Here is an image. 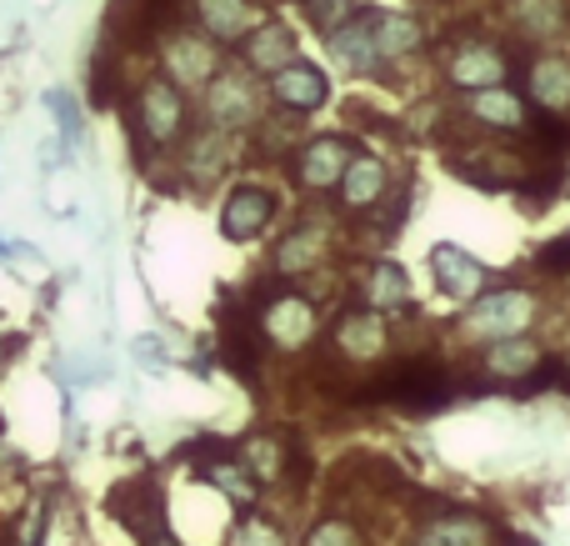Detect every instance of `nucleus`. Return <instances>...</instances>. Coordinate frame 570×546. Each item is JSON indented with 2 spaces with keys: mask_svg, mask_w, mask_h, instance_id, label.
<instances>
[{
  "mask_svg": "<svg viewBox=\"0 0 570 546\" xmlns=\"http://www.w3.org/2000/svg\"><path fill=\"white\" fill-rule=\"evenodd\" d=\"M455 391H461V381L435 357H411V361H395V367L365 377L361 387L351 391V401H395V407H411V411H435V407H445Z\"/></svg>",
  "mask_w": 570,
  "mask_h": 546,
  "instance_id": "nucleus-1",
  "label": "nucleus"
},
{
  "mask_svg": "<svg viewBox=\"0 0 570 546\" xmlns=\"http://www.w3.org/2000/svg\"><path fill=\"white\" fill-rule=\"evenodd\" d=\"M180 130H186V90L170 76H150L146 86L136 90V136L146 140L150 150H170L180 140Z\"/></svg>",
  "mask_w": 570,
  "mask_h": 546,
  "instance_id": "nucleus-2",
  "label": "nucleus"
},
{
  "mask_svg": "<svg viewBox=\"0 0 570 546\" xmlns=\"http://www.w3.org/2000/svg\"><path fill=\"white\" fill-rule=\"evenodd\" d=\"M110 517L120 521V527L130 532V537H140L146 546H166V507H160V491L150 477H130L120 481L116 491H110Z\"/></svg>",
  "mask_w": 570,
  "mask_h": 546,
  "instance_id": "nucleus-3",
  "label": "nucleus"
},
{
  "mask_svg": "<svg viewBox=\"0 0 570 546\" xmlns=\"http://www.w3.org/2000/svg\"><path fill=\"white\" fill-rule=\"evenodd\" d=\"M240 467L250 471V481L261 487H276V481H305L311 467H305V451H295L291 437L281 431H256V437L240 441Z\"/></svg>",
  "mask_w": 570,
  "mask_h": 546,
  "instance_id": "nucleus-4",
  "label": "nucleus"
},
{
  "mask_svg": "<svg viewBox=\"0 0 570 546\" xmlns=\"http://www.w3.org/2000/svg\"><path fill=\"white\" fill-rule=\"evenodd\" d=\"M256 326L271 347L281 351H301L315 337V301H305L301 291H271L266 306H256Z\"/></svg>",
  "mask_w": 570,
  "mask_h": 546,
  "instance_id": "nucleus-5",
  "label": "nucleus"
},
{
  "mask_svg": "<svg viewBox=\"0 0 570 546\" xmlns=\"http://www.w3.org/2000/svg\"><path fill=\"white\" fill-rule=\"evenodd\" d=\"M385 351H391V331H385L381 311H345V316H335L331 357L341 367H371Z\"/></svg>",
  "mask_w": 570,
  "mask_h": 546,
  "instance_id": "nucleus-6",
  "label": "nucleus"
},
{
  "mask_svg": "<svg viewBox=\"0 0 570 546\" xmlns=\"http://www.w3.org/2000/svg\"><path fill=\"white\" fill-rule=\"evenodd\" d=\"M206 86H210L206 110L220 130H240V126H256L261 120V106H266V100H261V86L250 70H216Z\"/></svg>",
  "mask_w": 570,
  "mask_h": 546,
  "instance_id": "nucleus-7",
  "label": "nucleus"
},
{
  "mask_svg": "<svg viewBox=\"0 0 570 546\" xmlns=\"http://www.w3.org/2000/svg\"><path fill=\"white\" fill-rule=\"evenodd\" d=\"M505 70H511L505 66V50L491 46V40H481V36H465L445 50V76H451V86H461V90L501 86Z\"/></svg>",
  "mask_w": 570,
  "mask_h": 546,
  "instance_id": "nucleus-8",
  "label": "nucleus"
},
{
  "mask_svg": "<svg viewBox=\"0 0 570 546\" xmlns=\"http://www.w3.org/2000/svg\"><path fill=\"white\" fill-rule=\"evenodd\" d=\"M160 56H166V76L176 80L180 90H186V86H206V80L220 70L216 40L200 36V30H170Z\"/></svg>",
  "mask_w": 570,
  "mask_h": 546,
  "instance_id": "nucleus-9",
  "label": "nucleus"
},
{
  "mask_svg": "<svg viewBox=\"0 0 570 546\" xmlns=\"http://www.w3.org/2000/svg\"><path fill=\"white\" fill-rule=\"evenodd\" d=\"M271 96H276V106L291 110V116H311V110H321L325 100H331V80H325L321 66L295 56L291 66L271 70Z\"/></svg>",
  "mask_w": 570,
  "mask_h": 546,
  "instance_id": "nucleus-10",
  "label": "nucleus"
},
{
  "mask_svg": "<svg viewBox=\"0 0 570 546\" xmlns=\"http://www.w3.org/2000/svg\"><path fill=\"white\" fill-rule=\"evenodd\" d=\"M535 296L531 291H495V296L475 301V311L465 316V326L475 331V337L495 341V337H515V331H525L535 321Z\"/></svg>",
  "mask_w": 570,
  "mask_h": 546,
  "instance_id": "nucleus-11",
  "label": "nucleus"
},
{
  "mask_svg": "<svg viewBox=\"0 0 570 546\" xmlns=\"http://www.w3.org/2000/svg\"><path fill=\"white\" fill-rule=\"evenodd\" d=\"M351 136H341V130H331V136H315L305 140V150L295 156V181H301L305 191H331L335 181H341L345 160H351Z\"/></svg>",
  "mask_w": 570,
  "mask_h": 546,
  "instance_id": "nucleus-12",
  "label": "nucleus"
},
{
  "mask_svg": "<svg viewBox=\"0 0 570 546\" xmlns=\"http://www.w3.org/2000/svg\"><path fill=\"white\" fill-rule=\"evenodd\" d=\"M431 276H435V286H441V296H451V301H475L485 291V266L471 251L451 246V241H441V246L431 251Z\"/></svg>",
  "mask_w": 570,
  "mask_h": 546,
  "instance_id": "nucleus-13",
  "label": "nucleus"
},
{
  "mask_svg": "<svg viewBox=\"0 0 570 546\" xmlns=\"http://www.w3.org/2000/svg\"><path fill=\"white\" fill-rule=\"evenodd\" d=\"M271 216H276V196L266 186H236L226 211H220V231H226V241L240 246V241H256L271 226Z\"/></svg>",
  "mask_w": 570,
  "mask_h": 546,
  "instance_id": "nucleus-14",
  "label": "nucleus"
},
{
  "mask_svg": "<svg viewBox=\"0 0 570 546\" xmlns=\"http://www.w3.org/2000/svg\"><path fill=\"white\" fill-rule=\"evenodd\" d=\"M481 367H485V377H495V381H531L535 371L546 367V351H541V341L515 331V337H495L491 347H485Z\"/></svg>",
  "mask_w": 570,
  "mask_h": 546,
  "instance_id": "nucleus-15",
  "label": "nucleus"
},
{
  "mask_svg": "<svg viewBox=\"0 0 570 546\" xmlns=\"http://www.w3.org/2000/svg\"><path fill=\"white\" fill-rule=\"evenodd\" d=\"M335 191H341V206L351 211V216L381 206L385 191H391L385 160L381 156H351V160H345V170H341V181H335Z\"/></svg>",
  "mask_w": 570,
  "mask_h": 546,
  "instance_id": "nucleus-16",
  "label": "nucleus"
},
{
  "mask_svg": "<svg viewBox=\"0 0 570 546\" xmlns=\"http://www.w3.org/2000/svg\"><path fill=\"white\" fill-rule=\"evenodd\" d=\"M196 20H200V36L230 46V40H246L266 16L250 0H196Z\"/></svg>",
  "mask_w": 570,
  "mask_h": 546,
  "instance_id": "nucleus-17",
  "label": "nucleus"
},
{
  "mask_svg": "<svg viewBox=\"0 0 570 546\" xmlns=\"http://www.w3.org/2000/svg\"><path fill=\"white\" fill-rule=\"evenodd\" d=\"M525 86H531L535 110L566 116L570 110V60L566 56H535L531 70H525Z\"/></svg>",
  "mask_w": 570,
  "mask_h": 546,
  "instance_id": "nucleus-18",
  "label": "nucleus"
},
{
  "mask_svg": "<svg viewBox=\"0 0 570 546\" xmlns=\"http://www.w3.org/2000/svg\"><path fill=\"white\" fill-rule=\"evenodd\" d=\"M371 40L381 60H405L425 46V30L421 20L401 16V10H371Z\"/></svg>",
  "mask_w": 570,
  "mask_h": 546,
  "instance_id": "nucleus-19",
  "label": "nucleus"
},
{
  "mask_svg": "<svg viewBox=\"0 0 570 546\" xmlns=\"http://www.w3.org/2000/svg\"><path fill=\"white\" fill-rule=\"evenodd\" d=\"M230 166V140L226 130H200V136L186 140V150H180V170H186L196 186H210V181H220Z\"/></svg>",
  "mask_w": 570,
  "mask_h": 546,
  "instance_id": "nucleus-20",
  "label": "nucleus"
},
{
  "mask_svg": "<svg viewBox=\"0 0 570 546\" xmlns=\"http://www.w3.org/2000/svg\"><path fill=\"white\" fill-rule=\"evenodd\" d=\"M325 251H331V231L315 226V221H305V226H295L291 236L276 246V276H295V271H311L325 261Z\"/></svg>",
  "mask_w": 570,
  "mask_h": 546,
  "instance_id": "nucleus-21",
  "label": "nucleus"
},
{
  "mask_svg": "<svg viewBox=\"0 0 570 546\" xmlns=\"http://www.w3.org/2000/svg\"><path fill=\"white\" fill-rule=\"evenodd\" d=\"M295 56H301V50H295V36H291V26H281V20H261V26L246 36V66L261 70V76L291 66Z\"/></svg>",
  "mask_w": 570,
  "mask_h": 546,
  "instance_id": "nucleus-22",
  "label": "nucleus"
},
{
  "mask_svg": "<svg viewBox=\"0 0 570 546\" xmlns=\"http://www.w3.org/2000/svg\"><path fill=\"white\" fill-rule=\"evenodd\" d=\"M331 50L351 70H371L375 60H381L375 56V40H371V10H351V16L331 30Z\"/></svg>",
  "mask_w": 570,
  "mask_h": 546,
  "instance_id": "nucleus-23",
  "label": "nucleus"
},
{
  "mask_svg": "<svg viewBox=\"0 0 570 546\" xmlns=\"http://www.w3.org/2000/svg\"><path fill=\"white\" fill-rule=\"evenodd\" d=\"M465 116L481 120V126H495V130H521L525 126V106L511 96L505 86H485L465 100Z\"/></svg>",
  "mask_w": 570,
  "mask_h": 546,
  "instance_id": "nucleus-24",
  "label": "nucleus"
},
{
  "mask_svg": "<svg viewBox=\"0 0 570 546\" xmlns=\"http://www.w3.org/2000/svg\"><path fill=\"white\" fill-rule=\"evenodd\" d=\"M365 301H371V311H411V281H405V271L395 266V261H375L371 276H365Z\"/></svg>",
  "mask_w": 570,
  "mask_h": 546,
  "instance_id": "nucleus-25",
  "label": "nucleus"
},
{
  "mask_svg": "<svg viewBox=\"0 0 570 546\" xmlns=\"http://www.w3.org/2000/svg\"><path fill=\"white\" fill-rule=\"evenodd\" d=\"M511 20H515V30H521V36L556 40L566 30V6H561V0H515Z\"/></svg>",
  "mask_w": 570,
  "mask_h": 546,
  "instance_id": "nucleus-26",
  "label": "nucleus"
},
{
  "mask_svg": "<svg viewBox=\"0 0 570 546\" xmlns=\"http://www.w3.org/2000/svg\"><path fill=\"white\" fill-rule=\"evenodd\" d=\"M305 546H365V532L355 527L351 517H325V521H315L311 527Z\"/></svg>",
  "mask_w": 570,
  "mask_h": 546,
  "instance_id": "nucleus-27",
  "label": "nucleus"
},
{
  "mask_svg": "<svg viewBox=\"0 0 570 546\" xmlns=\"http://www.w3.org/2000/svg\"><path fill=\"white\" fill-rule=\"evenodd\" d=\"M206 477L216 481L220 491H230V497H236V507H250V501H256V481H250V471L240 467V461H220V467H210Z\"/></svg>",
  "mask_w": 570,
  "mask_h": 546,
  "instance_id": "nucleus-28",
  "label": "nucleus"
},
{
  "mask_svg": "<svg viewBox=\"0 0 570 546\" xmlns=\"http://www.w3.org/2000/svg\"><path fill=\"white\" fill-rule=\"evenodd\" d=\"M230 546H291V542H285V532L276 527V521H266V517H240L236 532H230Z\"/></svg>",
  "mask_w": 570,
  "mask_h": 546,
  "instance_id": "nucleus-29",
  "label": "nucleus"
},
{
  "mask_svg": "<svg viewBox=\"0 0 570 546\" xmlns=\"http://www.w3.org/2000/svg\"><path fill=\"white\" fill-rule=\"evenodd\" d=\"M301 10H305V20H311L315 30H325V36H331V30L355 10V0H301Z\"/></svg>",
  "mask_w": 570,
  "mask_h": 546,
  "instance_id": "nucleus-30",
  "label": "nucleus"
},
{
  "mask_svg": "<svg viewBox=\"0 0 570 546\" xmlns=\"http://www.w3.org/2000/svg\"><path fill=\"white\" fill-rule=\"evenodd\" d=\"M535 266H541L546 276H570V236L546 241V246L535 251Z\"/></svg>",
  "mask_w": 570,
  "mask_h": 546,
  "instance_id": "nucleus-31",
  "label": "nucleus"
},
{
  "mask_svg": "<svg viewBox=\"0 0 570 546\" xmlns=\"http://www.w3.org/2000/svg\"><path fill=\"white\" fill-rule=\"evenodd\" d=\"M50 116L60 120L66 140H76V136H80V110H76V100H70L66 90H50Z\"/></svg>",
  "mask_w": 570,
  "mask_h": 546,
  "instance_id": "nucleus-32",
  "label": "nucleus"
},
{
  "mask_svg": "<svg viewBox=\"0 0 570 546\" xmlns=\"http://www.w3.org/2000/svg\"><path fill=\"white\" fill-rule=\"evenodd\" d=\"M20 347H26V337H0V361H10Z\"/></svg>",
  "mask_w": 570,
  "mask_h": 546,
  "instance_id": "nucleus-33",
  "label": "nucleus"
},
{
  "mask_svg": "<svg viewBox=\"0 0 570 546\" xmlns=\"http://www.w3.org/2000/svg\"><path fill=\"white\" fill-rule=\"evenodd\" d=\"M415 546H445V542H435V537H425V532H421V542H415Z\"/></svg>",
  "mask_w": 570,
  "mask_h": 546,
  "instance_id": "nucleus-34",
  "label": "nucleus"
}]
</instances>
